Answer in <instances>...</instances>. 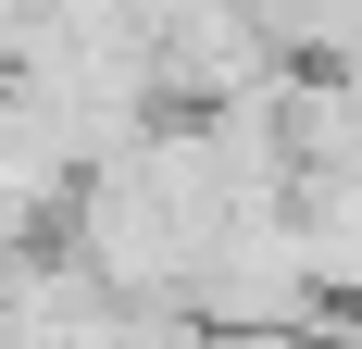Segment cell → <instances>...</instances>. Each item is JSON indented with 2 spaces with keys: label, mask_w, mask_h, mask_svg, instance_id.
Here are the masks:
<instances>
[{
  "label": "cell",
  "mask_w": 362,
  "mask_h": 349,
  "mask_svg": "<svg viewBox=\"0 0 362 349\" xmlns=\"http://www.w3.org/2000/svg\"><path fill=\"white\" fill-rule=\"evenodd\" d=\"M63 187H75V162L50 150V125L0 88V249L50 237V225H63Z\"/></svg>",
  "instance_id": "obj_2"
},
{
  "label": "cell",
  "mask_w": 362,
  "mask_h": 349,
  "mask_svg": "<svg viewBox=\"0 0 362 349\" xmlns=\"http://www.w3.org/2000/svg\"><path fill=\"white\" fill-rule=\"evenodd\" d=\"M275 150L300 162H362V63H275Z\"/></svg>",
  "instance_id": "obj_1"
}]
</instances>
